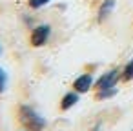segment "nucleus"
<instances>
[{"label":"nucleus","instance_id":"obj_4","mask_svg":"<svg viewBox=\"0 0 133 131\" xmlns=\"http://www.w3.org/2000/svg\"><path fill=\"white\" fill-rule=\"evenodd\" d=\"M91 87H93V77L89 73H84V75L77 77L75 82H73V91H77L78 95L80 93H88Z\"/></svg>","mask_w":133,"mask_h":131},{"label":"nucleus","instance_id":"obj_3","mask_svg":"<svg viewBox=\"0 0 133 131\" xmlns=\"http://www.w3.org/2000/svg\"><path fill=\"white\" fill-rule=\"evenodd\" d=\"M118 78H120V71H118V69H109V71H106V73L95 82V89L100 91V89L115 87L117 82H118Z\"/></svg>","mask_w":133,"mask_h":131},{"label":"nucleus","instance_id":"obj_6","mask_svg":"<svg viewBox=\"0 0 133 131\" xmlns=\"http://www.w3.org/2000/svg\"><path fill=\"white\" fill-rule=\"evenodd\" d=\"M77 102H78V93H77V91H69V93H66V95L62 96V100H60V109H62V111H68V109H71Z\"/></svg>","mask_w":133,"mask_h":131},{"label":"nucleus","instance_id":"obj_10","mask_svg":"<svg viewBox=\"0 0 133 131\" xmlns=\"http://www.w3.org/2000/svg\"><path fill=\"white\" fill-rule=\"evenodd\" d=\"M6 86H8V75H6V71L2 67H0V93L6 91Z\"/></svg>","mask_w":133,"mask_h":131},{"label":"nucleus","instance_id":"obj_8","mask_svg":"<svg viewBox=\"0 0 133 131\" xmlns=\"http://www.w3.org/2000/svg\"><path fill=\"white\" fill-rule=\"evenodd\" d=\"M117 95V87H109V89H100L97 91V100H106Z\"/></svg>","mask_w":133,"mask_h":131},{"label":"nucleus","instance_id":"obj_1","mask_svg":"<svg viewBox=\"0 0 133 131\" xmlns=\"http://www.w3.org/2000/svg\"><path fill=\"white\" fill-rule=\"evenodd\" d=\"M18 122L28 131H44V127H46V118L42 115H38L31 106L18 107Z\"/></svg>","mask_w":133,"mask_h":131},{"label":"nucleus","instance_id":"obj_2","mask_svg":"<svg viewBox=\"0 0 133 131\" xmlns=\"http://www.w3.org/2000/svg\"><path fill=\"white\" fill-rule=\"evenodd\" d=\"M49 35H51V26H48V24H40V26L33 27L31 37H29L31 46L33 47H42L49 40Z\"/></svg>","mask_w":133,"mask_h":131},{"label":"nucleus","instance_id":"obj_7","mask_svg":"<svg viewBox=\"0 0 133 131\" xmlns=\"http://www.w3.org/2000/svg\"><path fill=\"white\" fill-rule=\"evenodd\" d=\"M120 78H122L124 82L133 80V60H129V62L124 66V69H122V73H120Z\"/></svg>","mask_w":133,"mask_h":131},{"label":"nucleus","instance_id":"obj_5","mask_svg":"<svg viewBox=\"0 0 133 131\" xmlns=\"http://www.w3.org/2000/svg\"><path fill=\"white\" fill-rule=\"evenodd\" d=\"M115 6H117V0H104V2L100 4V8H98V22H104L111 15Z\"/></svg>","mask_w":133,"mask_h":131},{"label":"nucleus","instance_id":"obj_12","mask_svg":"<svg viewBox=\"0 0 133 131\" xmlns=\"http://www.w3.org/2000/svg\"><path fill=\"white\" fill-rule=\"evenodd\" d=\"M131 131H133V129H131Z\"/></svg>","mask_w":133,"mask_h":131},{"label":"nucleus","instance_id":"obj_13","mask_svg":"<svg viewBox=\"0 0 133 131\" xmlns=\"http://www.w3.org/2000/svg\"><path fill=\"white\" fill-rule=\"evenodd\" d=\"M26 131H28V129H26Z\"/></svg>","mask_w":133,"mask_h":131},{"label":"nucleus","instance_id":"obj_9","mask_svg":"<svg viewBox=\"0 0 133 131\" xmlns=\"http://www.w3.org/2000/svg\"><path fill=\"white\" fill-rule=\"evenodd\" d=\"M49 2H51V0H29L28 4H29L31 9H40V8H44L46 4H49Z\"/></svg>","mask_w":133,"mask_h":131},{"label":"nucleus","instance_id":"obj_11","mask_svg":"<svg viewBox=\"0 0 133 131\" xmlns=\"http://www.w3.org/2000/svg\"><path fill=\"white\" fill-rule=\"evenodd\" d=\"M0 53H2V47H0Z\"/></svg>","mask_w":133,"mask_h":131}]
</instances>
